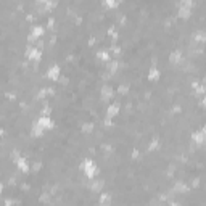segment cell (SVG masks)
<instances>
[{
    "instance_id": "24",
    "label": "cell",
    "mask_w": 206,
    "mask_h": 206,
    "mask_svg": "<svg viewBox=\"0 0 206 206\" xmlns=\"http://www.w3.org/2000/svg\"><path fill=\"white\" fill-rule=\"evenodd\" d=\"M118 68H119V63H118V61H111L110 66H108V69H110L111 74H115V73L118 71Z\"/></svg>"
},
{
    "instance_id": "23",
    "label": "cell",
    "mask_w": 206,
    "mask_h": 206,
    "mask_svg": "<svg viewBox=\"0 0 206 206\" xmlns=\"http://www.w3.org/2000/svg\"><path fill=\"white\" fill-rule=\"evenodd\" d=\"M158 147H160V140H158V138H153L152 142H150V145H148V150H150V152H153V150H156Z\"/></svg>"
},
{
    "instance_id": "12",
    "label": "cell",
    "mask_w": 206,
    "mask_h": 206,
    "mask_svg": "<svg viewBox=\"0 0 206 206\" xmlns=\"http://www.w3.org/2000/svg\"><path fill=\"white\" fill-rule=\"evenodd\" d=\"M148 79L150 81H158L160 79V69H158L156 66H152L148 71Z\"/></svg>"
},
{
    "instance_id": "8",
    "label": "cell",
    "mask_w": 206,
    "mask_h": 206,
    "mask_svg": "<svg viewBox=\"0 0 206 206\" xmlns=\"http://www.w3.org/2000/svg\"><path fill=\"white\" fill-rule=\"evenodd\" d=\"M192 142H195L196 145H203L206 142V134L203 132V130H196V132L192 134Z\"/></svg>"
},
{
    "instance_id": "21",
    "label": "cell",
    "mask_w": 206,
    "mask_h": 206,
    "mask_svg": "<svg viewBox=\"0 0 206 206\" xmlns=\"http://www.w3.org/2000/svg\"><path fill=\"white\" fill-rule=\"evenodd\" d=\"M93 130V124L92 123H84L82 124V132L84 134H89V132H92Z\"/></svg>"
},
{
    "instance_id": "14",
    "label": "cell",
    "mask_w": 206,
    "mask_h": 206,
    "mask_svg": "<svg viewBox=\"0 0 206 206\" xmlns=\"http://www.w3.org/2000/svg\"><path fill=\"white\" fill-rule=\"evenodd\" d=\"M45 132V130L39 126V124H37V121H35V123L32 124V129H31V134H32V137H40L42 134Z\"/></svg>"
},
{
    "instance_id": "34",
    "label": "cell",
    "mask_w": 206,
    "mask_h": 206,
    "mask_svg": "<svg viewBox=\"0 0 206 206\" xmlns=\"http://www.w3.org/2000/svg\"><path fill=\"white\" fill-rule=\"evenodd\" d=\"M40 200H42V201H47V200H49V195H47V193L42 195V196H40Z\"/></svg>"
},
{
    "instance_id": "19",
    "label": "cell",
    "mask_w": 206,
    "mask_h": 206,
    "mask_svg": "<svg viewBox=\"0 0 206 206\" xmlns=\"http://www.w3.org/2000/svg\"><path fill=\"white\" fill-rule=\"evenodd\" d=\"M174 190L176 192H182V193H187L189 192V187H187L184 182H177L176 185H174Z\"/></svg>"
},
{
    "instance_id": "26",
    "label": "cell",
    "mask_w": 206,
    "mask_h": 206,
    "mask_svg": "<svg viewBox=\"0 0 206 206\" xmlns=\"http://www.w3.org/2000/svg\"><path fill=\"white\" fill-rule=\"evenodd\" d=\"M50 111H52V108H50L49 105H45V106L42 108V116H49V115H50Z\"/></svg>"
},
{
    "instance_id": "33",
    "label": "cell",
    "mask_w": 206,
    "mask_h": 206,
    "mask_svg": "<svg viewBox=\"0 0 206 206\" xmlns=\"http://www.w3.org/2000/svg\"><path fill=\"white\" fill-rule=\"evenodd\" d=\"M111 50H113L115 53H119V52H121V49H119V47H116V45H115V47H113V49H111Z\"/></svg>"
},
{
    "instance_id": "31",
    "label": "cell",
    "mask_w": 206,
    "mask_h": 206,
    "mask_svg": "<svg viewBox=\"0 0 206 206\" xmlns=\"http://www.w3.org/2000/svg\"><path fill=\"white\" fill-rule=\"evenodd\" d=\"M103 124H105V126H111V124H113V121H111V118H106L105 121H103Z\"/></svg>"
},
{
    "instance_id": "15",
    "label": "cell",
    "mask_w": 206,
    "mask_h": 206,
    "mask_svg": "<svg viewBox=\"0 0 206 206\" xmlns=\"http://www.w3.org/2000/svg\"><path fill=\"white\" fill-rule=\"evenodd\" d=\"M206 40V31L200 29L193 34V42H204Z\"/></svg>"
},
{
    "instance_id": "5",
    "label": "cell",
    "mask_w": 206,
    "mask_h": 206,
    "mask_svg": "<svg viewBox=\"0 0 206 206\" xmlns=\"http://www.w3.org/2000/svg\"><path fill=\"white\" fill-rule=\"evenodd\" d=\"M60 73H61V69H60L58 64H52V66L49 68V71H47V77H49L50 81H58L60 79Z\"/></svg>"
},
{
    "instance_id": "27",
    "label": "cell",
    "mask_w": 206,
    "mask_h": 206,
    "mask_svg": "<svg viewBox=\"0 0 206 206\" xmlns=\"http://www.w3.org/2000/svg\"><path fill=\"white\" fill-rule=\"evenodd\" d=\"M40 167H42V164H40V163H34V164H32V171H35V172H37V171L40 169Z\"/></svg>"
},
{
    "instance_id": "29",
    "label": "cell",
    "mask_w": 206,
    "mask_h": 206,
    "mask_svg": "<svg viewBox=\"0 0 206 206\" xmlns=\"http://www.w3.org/2000/svg\"><path fill=\"white\" fill-rule=\"evenodd\" d=\"M198 185H200V179L196 177V179H193V180H192V187H198Z\"/></svg>"
},
{
    "instance_id": "28",
    "label": "cell",
    "mask_w": 206,
    "mask_h": 206,
    "mask_svg": "<svg viewBox=\"0 0 206 206\" xmlns=\"http://www.w3.org/2000/svg\"><path fill=\"white\" fill-rule=\"evenodd\" d=\"M13 203H15V201H13L12 198H5V206H13Z\"/></svg>"
},
{
    "instance_id": "3",
    "label": "cell",
    "mask_w": 206,
    "mask_h": 206,
    "mask_svg": "<svg viewBox=\"0 0 206 206\" xmlns=\"http://www.w3.org/2000/svg\"><path fill=\"white\" fill-rule=\"evenodd\" d=\"M44 32H45L44 26H40V24L34 26V27H32V31L29 32V35H27V42H34V40H37V39L40 40V37L44 35Z\"/></svg>"
},
{
    "instance_id": "13",
    "label": "cell",
    "mask_w": 206,
    "mask_h": 206,
    "mask_svg": "<svg viewBox=\"0 0 206 206\" xmlns=\"http://www.w3.org/2000/svg\"><path fill=\"white\" fill-rule=\"evenodd\" d=\"M180 60H182V52L180 50L171 52V55H169V61L171 63H180Z\"/></svg>"
},
{
    "instance_id": "9",
    "label": "cell",
    "mask_w": 206,
    "mask_h": 206,
    "mask_svg": "<svg viewBox=\"0 0 206 206\" xmlns=\"http://www.w3.org/2000/svg\"><path fill=\"white\" fill-rule=\"evenodd\" d=\"M113 87L111 86H103L101 87V100L103 101H108V100H111L113 98Z\"/></svg>"
},
{
    "instance_id": "32",
    "label": "cell",
    "mask_w": 206,
    "mask_h": 206,
    "mask_svg": "<svg viewBox=\"0 0 206 206\" xmlns=\"http://www.w3.org/2000/svg\"><path fill=\"white\" fill-rule=\"evenodd\" d=\"M132 158H134V160L138 158V150H134V152H132Z\"/></svg>"
},
{
    "instance_id": "2",
    "label": "cell",
    "mask_w": 206,
    "mask_h": 206,
    "mask_svg": "<svg viewBox=\"0 0 206 206\" xmlns=\"http://www.w3.org/2000/svg\"><path fill=\"white\" fill-rule=\"evenodd\" d=\"M177 7H179V16L184 18V20H187V18H190L192 15V7H193V2L192 0H184V2H179L177 3Z\"/></svg>"
},
{
    "instance_id": "16",
    "label": "cell",
    "mask_w": 206,
    "mask_h": 206,
    "mask_svg": "<svg viewBox=\"0 0 206 206\" xmlns=\"http://www.w3.org/2000/svg\"><path fill=\"white\" fill-rule=\"evenodd\" d=\"M90 189L93 192H101V189H103V180H90Z\"/></svg>"
},
{
    "instance_id": "7",
    "label": "cell",
    "mask_w": 206,
    "mask_h": 206,
    "mask_svg": "<svg viewBox=\"0 0 206 206\" xmlns=\"http://www.w3.org/2000/svg\"><path fill=\"white\" fill-rule=\"evenodd\" d=\"M15 163H16L18 169H20L21 172H29V171H31V164L27 163V160H26L24 156H20V158H18V160L15 161Z\"/></svg>"
},
{
    "instance_id": "36",
    "label": "cell",
    "mask_w": 206,
    "mask_h": 206,
    "mask_svg": "<svg viewBox=\"0 0 206 206\" xmlns=\"http://www.w3.org/2000/svg\"><path fill=\"white\" fill-rule=\"evenodd\" d=\"M171 206H180V204H179V203H176V201H172V203H171Z\"/></svg>"
},
{
    "instance_id": "22",
    "label": "cell",
    "mask_w": 206,
    "mask_h": 206,
    "mask_svg": "<svg viewBox=\"0 0 206 206\" xmlns=\"http://www.w3.org/2000/svg\"><path fill=\"white\" fill-rule=\"evenodd\" d=\"M103 5L108 7V8H116V7L119 5V2H118V0H105V2H103Z\"/></svg>"
},
{
    "instance_id": "1",
    "label": "cell",
    "mask_w": 206,
    "mask_h": 206,
    "mask_svg": "<svg viewBox=\"0 0 206 206\" xmlns=\"http://www.w3.org/2000/svg\"><path fill=\"white\" fill-rule=\"evenodd\" d=\"M81 171L86 174V177L87 179H93V177H95L97 174H98V167H97V164L93 163L90 158H86V160H84L82 163H81Z\"/></svg>"
},
{
    "instance_id": "30",
    "label": "cell",
    "mask_w": 206,
    "mask_h": 206,
    "mask_svg": "<svg viewBox=\"0 0 206 206\" xmlns=\"http://www.w3.org/2000/svg\"><path fill=\"white\" fill-rule=\"evenodd\" d=\"M47 24H49V27L52 29V27H53V24H55V20H53V18H49V21H47Z\"/></svg>"
},
{
    "instance_id": "38",
    "label": "cell",
    "mask_w": 206,
    "mask_h": 206,
    "mask_svg": "<svg viewBox=\"0 0 206 206\" xmlns=\"http://www.w3.org/2000/svg\"><path fill=\"white\" fill-rule=\"evenodd\" d=\"M100 206H101V204H100Z\"/></svg>"
},
{
    "instance_id": "18",
    "label": "cell",
    "mask_w": 206,
    "mask_h": 206,
    "mask_svg": "<svg viewBox=\"0 0 206 206\" xmlns=\"http://www.w3.org/2000/svg\"><path fill=\"white\" fill-rule=\"evenodd\" d=\"M52 93H53V89H47V87H44V89L39 90V93H37V98H45L47 95H52Z\"/></svg>"
},
{
    "instance_id": "11",
    "label": "cell",
    "mask_w": 206,
    "mask_h": 206,
    "mask_svg": "<svg viewBox=\"0 0 206 206\" xmlns=\"http://www.w3.org/2000/svg\"><path fill=\"white\" fill-rule=\"evenodd\" d=\"M192 89L195 90L196 95H204V93H206V87L203 86V84H200V82H193L192 84Z\"/></svg>"
},
{
    "instance_id": "6",
    "label": "cell",
    "mask_w": 206,
    "mask_h": 206,
    "mask_svg": "<svg viewBox=\"0 0 206 206\" xmlns=\"http://www.w3.org/2000/svg\"><path fill=\"white\" fill-rule=\"evenodd\" d=\"M37 124H39L44 130H49V129L53 127V121H52L50 116H40L39 119H37Z\"/></svg>"
},
{
    "instance_id": "25",
    "label": "cell",
    "mask_w": 206,
    "mask_h": 206,
    "mask_svg": "<svg viewBox=\"0 0 206 206\" xmlns=\"http://www.w3.org/2000/svg\"><path fill=\"white\" fill-rule=\"evenodd\" d=\"M127 90H129V86H127V84H121V86L118 87V92L121 93V95H124V93H127Z\"/></svg>"
},
{
    "instance_id": "35",
    "label": "cell",
    "mask_w": 206,
    "mask_h": 206,
    "mask_svg": "<svg viewBox=\"0 0 206 206\" xmlns=\"http://www.w3.org/2000/svg\"><path fill=\"white\" fill-rule=\"evenodd\" d=\"M201 106H203V108H206V97L201 100Z\"/></svg>"
},
{
    "instance_id": "20",
    "label": "cell",
    "mask_w": 206,
    "mask_h": 206,
    "mask_svg": "<svg viewBox=\"0 0 206 206\" xmlns=\"http://www.w3.org/2000/svg\"><path fill=\"white\" fill-rule=\"evenodd\" d=\"M97 58L101 60V61H108L110 60V53L106 50H98L97 52Z\"/></svg>"
},
{
    "instance_id": "10",
    "label": "cell",
    "mask_w": 206,
    "mask_h": 206,
    "mask_svg": "<svg viewBox=\"0 0 206 206\" xmlns=\"http://www.w3.org/2000/svg\"><path fill=\"white\" fill-rule=\"evenodd\" d=\"M118 113H119V103H118V101H116V103H110L108 108H106V118H111V119H113Z\"/></svg>"
},
{
    "instance_id": "17",
    "label": "cell",
    "mask_w": 206,
    "mask_h": 206,
    "mask_svg": "<svg viewBox=\"0 0 206 206\" xmlns=\"http://www.w3.org/2000/svg\"><path fill=\"white\" fill-rule=\"evenodd\" d=\"M110 201H111V195L110 193H101L100 195V204L101 206H110Z\"/></svg>"
},
{
    "instance_id": "4",
    "label": "cell",
    "mask_w": 206,
    "mask_h": 206,
    "mask_svg": "<svg viewBox=\"0 0 206 206\" xmlns=\"http://www.w3.org/2000/svg\"><path fill=\"white\" fill-rule=\"evenodd\" d=\"M24 53H26V58H29L32 61H39L42 58V52L37 47H27Z\"/></svg>"
},
{
    "instance_id": "37",
    "label": "cell",
    "mask_w": 206,
    "mask_h": 206,
    "mask_svg": "<svg viewBox=\"0 0 206 206\" xmlns=\"http://www.w3.org/2000/svg\"><path fill=\"white\" fill-rule=\"evenodd\" d=\"M201 130H203V132L206 134V126H204V127H201Z\"/></svg>"
}]
</instances>
